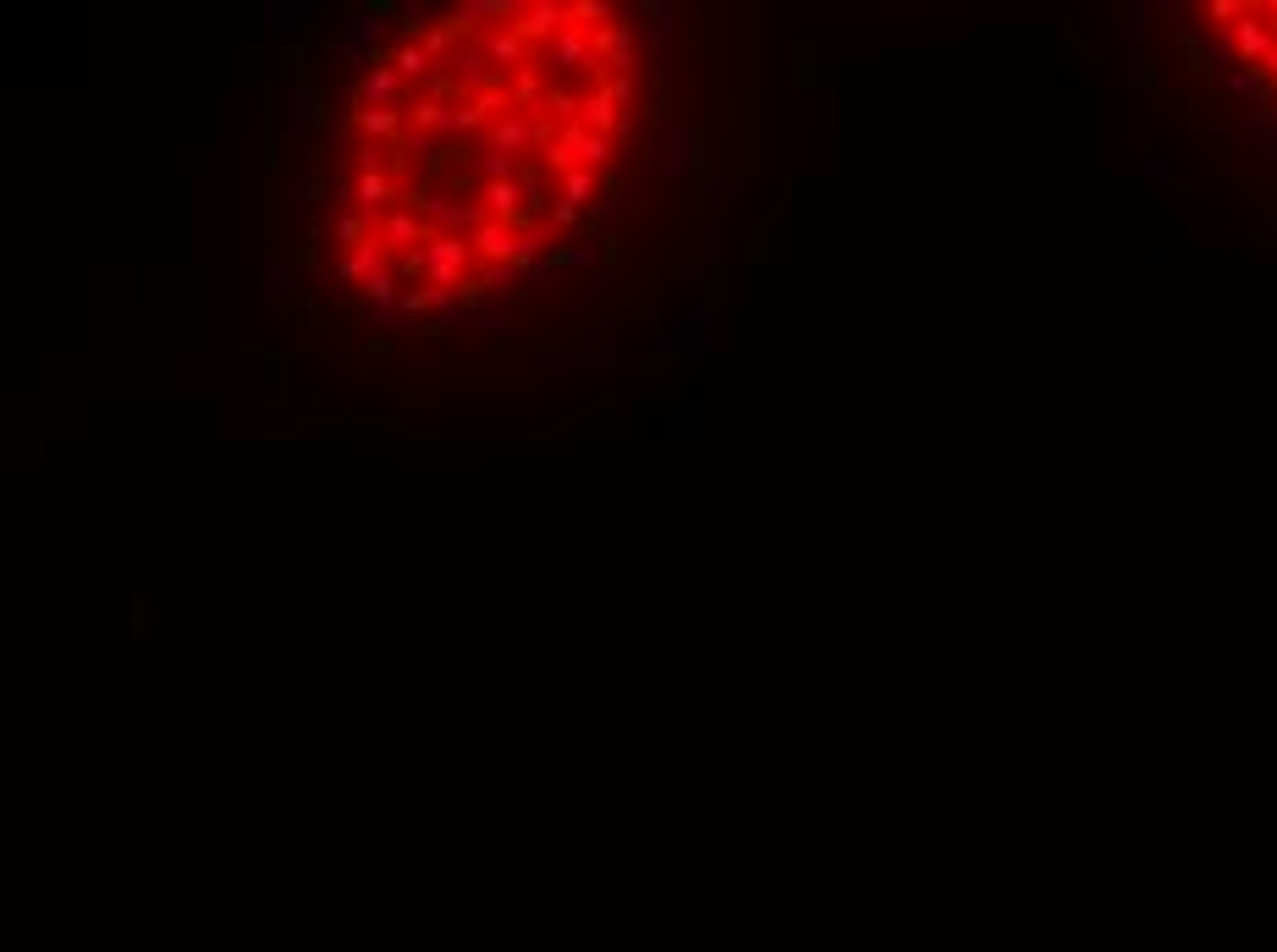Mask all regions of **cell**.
I'll list each match as a JSON object with an SVG mask.
<instances>
[{
  "label": "cell",
  "mask_w": 1277,
  "mask_h": 952,
  "mask_svg": "<svg viewBox=\"0 0 1277 952\" xmlns=\"http://www.w3.org/2000/svg\"><path fill=\"white\" fill-rule=\"evenodd\" d=\"M1206 17L1222 22L1217 56L1239 61L1233 89L1244 94H1272L1277 100V0L1272 6H1239V0H1217Z\"/></svg>",
  "instance_id": "cell-1"
},
{
  "label": "cell",
  "mask_w": 1277,
  "mask_h": 952,
  "mask_svg": "<svg viewBox=\"0 0 1277 952\" xmlns=\"http://www.w3.org/2000/svg\"><path fill=\"white\" fill-rule=\"evenodd\" d=\"M468 260H474L468 237H457V231H430V242H425V281H430V287H441V292H457V287H463V276H468Z\"/></svg>",
  "instance_id": "cell-2"
},
{
  "label": "cell",
  "mask_w": 1277,
  "mask_h": 952,
  "mask_svg": "<svg viewBox=\"0 0 1277 952\" xmlns=\"http://www.w3.org/2000/svg\"><path fill=\"white\" fill-rule=\"evenodd\" d=\"M419 221H436L441 231H457V237H468V231H480L491 215H485V204H468V199H452V193H419Z\"/></svg>",
  "instance_id": "cell-3"
},
{
  "label": "cell",
  "mask_w": 1277,
  "mask_h": 952,
  "mask_svg": "<svg viewBox=\"0 0 1277 952\" xmlns=\"http://www.w3.org/2000/svg\"><path fill=\"white\" fill-rule=\"evenodd\" d=\"M584 66H595V45H590V34L584 29H562L551 39L546 50H540V72H556V77H578Z\"/></svg>",
  "instance_id": "cell-4"
},
{
  "label": "cell",
  "mask_w": 1277,
  "mask_h": 952,
  "mask_svg": "<svg viewBox=\"0 0 1277 952\" xmlns=\"http://www.w3.org/2000/svg\"><path fill=\"white\" fill-rule=\"evenodd\" d=\"M562 29H573V17H567V6H556V0H535V6H523L518 22H512V34H518L523 45H551Z\"/></svg>",
  "instance_id": "cell-5"
},
{
  "label": "cell",
  "mask_w": 1277,
  "mask_h": 952,
  "mask_svg": "<svg viewBox=\"0 0 1277 952\" xmlns=\"http://www.w3.org/2000/svg\"><path fill=\"white\" fill-rule=\"evenodd\" d=\"M468 248L480 265H512L518 260V226L507 221H485L480 231H468Z\"/></svg>",
  "instance_id": "cell-6"
},
{
  "label": "cell",
  "mask_w": 1277,
  "mask_h": 952,
  "mask_svg": "<svg viewBox=\"0 0 1277 952\" xmlns=\"http://www.w3.org/2000/svg\"><path fill=\"white\" fill-rule=\"evenodd\" d=\"M590 45H595V61H606L611 66V77H628V66H633V22H606L601 34H590Z\"/></svg>",
  "instance_id": "cell-7"
},
{
  "label": "cell",
  "mask_w": 1277,
  "mask_h": 952,
  "mask_svg": "<svg viewBox=\"0 0 1277 952\" xmlns=\"http://www.w3.org/2000/svg\"><path fill=\"white\" fill-rule=\"evenodd\" d=\"M485 149H496V155H518V149H535V116L501 111L491 127H485Z\"/></svg>",
  "instance_id": "cell-8"
},
{
  "label": "cell",
  "mask_w": 1277,
  "mask_h": 952,
  "mask_svg": "<svg viewBox=\"0 0 1277 952\" xmlns=\"http://www.w3.org/2000/svg\"><path fill=\"white\" fill-rule=\"evenodd\" d=\"M584 127L590 132H601V138H617V127H622V111H617V94L606 89V77L595 89H584Z\"/></svg>",
  "instance_id": "cell-9"
},
{
  "label": "cell",
  "mask_w": 1277,
  "mask_h": 952,
  "mask_svg": "<svg viewBox=\"0 0 1277 952\" xmlns=\"http://www.w3.org/2000/svg\"><path fill=\"white\" fill-rule=\"evenodd\" d=\"M419 242H430V231H425V221L419 215H407V210H386V221H380V248L386 254H413Z\"/></svg>",
  "instance_id": "cell-10"
},
{
  "label": "cell",
  "mask_w": 1277,
  "mask_h": 952,
  "mask_svg": "<svg viewBox=\"0 0 1277 952\" xmlns=\"http://www.w3.org/2000/svg\"><path fill=\"white\" fill-rule=\"evenodd\" d=\"M480 204H485V215L491 221H518L523 215V176H512V182H485L480 187Z\"/></svg>",
  "instance_id": "cell-11"
},
{
  "label": "cell",
  "mask_w": 1277,
  "mask_h": 952,
  "mask_svg": "<svg viewBox=\"0 0 1277 952\" xmlns=\"http://www.w3.org/2000/svg\"><path fill=\"white\" fill-rule=\"evenodd\" d=\"M397 89H402V77H397V66H370V72H364V83H358V105L364 111H386L391 100H397Z\"/></svg>",
  "instance_id": "cell-12"
},
{
  "label": "cell",
  "mask_w": 1277,
  "mask_h": 952,
  "mask_svg": "<svg viewBox=\"0 0 1277 952\" xmlns=\"http://www.w3.org/2000/svg\"><path fill=\"white\" fill-rule=\"evenodd\" d=\"M386 265H391V254L380 248V237H370L364 248L342 254V270H336V276H342V281H358V287H364V281H370L375 270H386Z\"/></svg>",
  "instance_id": "cell-13"
},
{
  "label": "cell",
  "mask_w": 1277,
  "mask_h": 952,
  "mask_svg": "<svg viewBox=\"0 0 1277 952\" xmlns=\"http://www.w3.org/2000/svg\"><path fill=\"white\" fill-rule=\"evenodd\" d=\"M480 50H485V61H491V66H507V72H512V66H518V72L529 66V45H523V39L512 34V29L485 34V45H480Z\"/></svg>",
  "instance_id": "cell-14"
},
{
  "label": "cell",
  "mask_w": 1277,
  "mask_h": 952,
  "mask_svg": "<svg viewBox=\"0 0 1277 952\" xmlns=\"http://www.w3.org/2000/svg\"><path fill=\"white\" fill-rule=\"evenodd\" d=\"M562 138L573 144L578 166H590V171H606V166H611V155H617V149H611V138H601V132H590V127H567Z\"/></svg>",
  "instance_id": "cell-15"
},
{
  "label": "cell",
  "mask_w": 1277,
  "mask_h": 952,
  "mask_svg": "<svg viewBox=\"0 0 1277 952\" xmlns=\"http://www.w3.org/2000/svg\"><path fill=\"white\" fill-rule=\"evenodd\" d=\"M446 66H452V77H457V89H463V94L491 89V61H485V50H457Z\"/></svg>",
  "instance_id": "cell-16"
},
{
  "label": "cell",
  "mask_w": 1277,
  "mask_h": 952,
  "mask_svg": "<svg viewBox=\"0 0 1277 952\" xmlns=\"http://www.w3.org/2000/svg\"><path fill=\"white\" fill-rule=\"evenodd\" d=\"M364 297L375 303V315L380 320H391V315H402V292H397V270H375L370 281H364Z\"/></svg>",
  "instance_id": "cell-17"
},
{
  "label": "cell",
  "mask_w": 1277,
  "mask_h": 952,
  "mask_svg": "<svg viewBox=\"0 0 1277 952\" xmlns=\"http://www.w3.org/2000/svg\"><path fill=\"white\" fill-rule=\"evenodd\" d=\"M402 315H457V292L413 287V292H402Z\"/></svg>",
  "instance_id": "cell-18"
},
{
  "label": "cell",
  "mask_w": 1277,
  "mask_h": 952,
  "mask_svg": "<svg viewBox=\"0 0 1277 952\" xmlns=\"http://www.w3.org/2000/svg\"><path fill=\"white\" fill-rule=\"evenodd\" d=\"M347 193H352V204H364V210H380V204L397 199V187H391L386 171H358V182H352Z\"/></svg>",
  "instance_id": "cell-19"
},
{
  "label": "cell",
  "mask_w": 1277,
  "mask_h": 952,
  "mask_svg": "<svg viewBox=\"0 0 1277 952\" xmlns=\"http://www.w3.org/2000/svg\"><path fill=\"white\" fill-rule=\"evenodd\" d=\"M446 116H452V105H441V100H413V105H407V127H413V138L446 132Z\"/></svg>",
  "instance_id": "cell-20"
},
{
  "label": "cell",
  "mask_w": 1277,
  "mask_h": 952,
  "mask_svg": "<svg viewBox=\"0 0 1277 952\" xmlns=\"http://www.w3.org/2000/svg\"><path fill=\"white\" fill-rule=\"evenodd\" d=\"M352 121H358V132H364L370 144H386V138H397V127H402L407 116H397V111H364V105H358V111H352Z\"/></svg>",
  "instance_id": "cell-21"
},
{
  "label": "cell",
  "mask_w": 1277,
  "mask_h": 952,
  "mask_svg": "<svg viewBox=\"0 0 1277 952\" xmlns=\"http://www.w3.org/2000/svg\"><path fill=\"white\" fill-rule=\"evenodd\" d=\"M540 77H546V72H540V61H529L523 72H512V83H507L512 105H523V111H540V105H546V100H540Z\"/></svg>",
  "instance_id": "cell-22"
},
{
  "label": "cell",
  "mask_w": 1277,
  "mask_h": 952,
  "mask_svg": "<svg viewBox=\"0 0 1277 952\" xmlns=\"http://www.w3.org/2000/svg\"><path fill=\"white\" fill-rule=\"evenodd\" d=\"M474 176H480V187L485 182H512V176H518V160L496 155V149H480V155H474Z\"/></svg>",
  "instance_id": "cell-23"
},
{
  "label": "cell",
  "mask_w": 1277,
  "mask_h": 952,
  "mask_svg": "<svg viewBox=\"0 0 1277 952\" xmlns=\"http://www.w3.org/2000/svg\"><path fill=\"white\" fill-rule=\"evenodd\" d=\"M391 66H397V77H407V83H425V77L436 72V61H430L425 45H402L397 56H391Z\"/></svg>",
  "instance_id": "cell-24"
},
{
  "label": "cell",
  "mask_w": 1277,
  "mask_h": 952,
  "mask_svg": "<svg viewBox=\"0 0 1277 952\" xmlns=\"http://www.w3.org/2000/svg\"><path fill=\"white\" fill-rule=\"evenodd\" d=\"M595 176H601V171H590V166L567 171L562 182H556V187H562V204H573V210H578V204H590L595 199Z\"/></svg>",
  "instance_id": "cell-25"
},
{
  "label": "cell",
  "mask_w": 1277,
  "mask_h": 952,
  "mask_svg": "<svg viewBox=\"0 0 1277 952\" xmlns=\"http://www.w3.org/2000/svg\"><path fill=\"white\" fill-rule=\"evenodd\" d=\"M540 111H551L556 121H573V116H584V94H573V89H546V105Z\"/></svg>",
  "instance_id": "cell-26"
},
{
  "label": "cell",
  "mask_w": 1277,
  "mask_h": 952,
  "mask_svg": "<svg viewBox=\"0 0 1277 952\" xmlns=\"http://www.w3.org/2000/svg\"><path fill=\"white\" fill-rule=\"evenodd\" d=\"M331 231H336V242H342L347 254L370 242V226H364V215H352V210H347V215H336V226H331Z\"/></svg>",
  "instance_id": "cell-27"
},
{
  "label": "cell",
  "mask_w": 1277,
  "mask_h": 952,
  "mask_svg": "<svg viewBox=\"0 0 1277 952\" xmlns=\"http://www.w3.org/2000/svg\"><path fill=\"white\" fill-rule=\"evenodd\" d=\"M540 166H546V171L556 176V182H562L567 171H578V155H573V144H567V138H556V144L546 149V155H540Z\"/></svg>",
  "instance_id": "cell-28"
},
{
  "label": "cell",
  "mask_w": 1277,
  "mask_h": 952,
  "mask_svg": "<svg viewBox=\"0 0 1277 952\" xmlns=\"http://www.w3.org/2000/svg\"><path fill=\"white\" fill-rule=\"evenodd\" d=\"M518 281H523L518 265H485L480 270V287H518Z\"/></svg>",
  "instance_id": "cell-29"
},
{
  "label": "cell",
  "mask_w": 1277,
  "mask_h": 952,
  "mask_svg": "<svg viewBox=\"0 0 1277 952\" xmlns=\"http://www.w3.org/2000/svg\"><path fill=\"white\" fill-rule=\"evenodd\" d=\"M546 204H551L546 176H540V171H529V176H523V210H546Z\"/></svg>",
  "instance_id": "cell-30"
},
{
  "label": "cell",
  "mask_w": 1277,
  "mask_h": 952,
  "mask_svg": "<svg viewBox=\"0 0 1277 952\" xmlns=\"http://www.w3.org/2000/svg\"><path fill=\"white\" fill-rule=\"evenodd\" d=\"M468 17H518L523 6H507V0H468Z\"/></svg>",
  "instance_id": "cell-31"
},
{
  "label": "cell",
  "mask_w": 1277,
  "mask_h": 952,
  "mask_svg": "<svg viewBox=\"0 0 1277 952\" xmlns=\"http://www.w3.org/2000/svg\"><path fill=\"white\" fill-rule=\"evenodd\" d=\"M352 160H358V171H380V160H386V144L358 138V144H352Z\"/></svg>",
  "instance_id": "cell-32"
},
{
  "label": "cell",
  "mask_w": 1277,
  "mask_h": 952,
  "mask_svg": "<svg viewBox=\"0 0 1277 952\" xmlns=\"http://www.w3.org/2000/svg\"><path fill=\"white\" fill-rule=\"evenodd\" d=\"M551 265H567V270H584V265H595V254H584V248H556V254H551Z\"/></svg>",
  "instance_id": "cell-33"
},
{
  "label": "cell",
  "mask_w": 1277,
  "mask_h": 952,
  "mask_svg": "<svg viewBox=\"0 0 1277 952\" xmlns=\"http://www.w3.org/2000/svg\"><path fill=\"white\" fill-rule=\"evenodd\" d=\"M573 221H578V210H573V204H562V199H556V204H551V226L562 231V226H573Z\"/></svg>",
  "instance_id": "cell-34"
},
{
  "label": "cell",
  "mask_w": 1277,
  "mask_h": 952,
  "mask_svg": "<svg viewBox=\"0 0 1277 952\" xmlns=\"http://www.w3.org/2000/svg\"><path fill=\"white\" fill-rule=\"evenodd\" d=\"M606 89L617 94V105H628V100H633V77H606Z\"/></svg>",
  "instance_id": "cell-35"
}]
</instances>
